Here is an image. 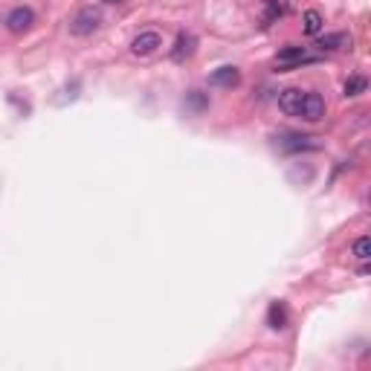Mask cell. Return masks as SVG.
Wrapping results in <instances>:
<instances>
[{
    "mask_svg": "<svg viewBox=\"0 0 371 371\" xmlns=\"http://www.w3.org/2000/svg\"><path fill=\"white\" fill-rule=\"evenodd\" d=\"M322 27H325L322 15H319L316 9H307V12H305V18H302V29H305V35H319V32H322Z\"/></svg>",
    "mask_w": 371,
    "mask_h": 371,
    "instance_id": "obj_13",
    "label": "cell"
},
{
    "mask_svg": "<svg viewBox=\"0 0 371 371\" xmlns=\"http://www.w3.org/2000/svg\"><path fill=\"white\" fill-rule=\"evenodd\" d=\"M287 15V0H264V23H276Z\"/></svg>",
    "mask_w": 371,
    "mask_h": 371,
    "instance_id": "obj_12",
    "label": "cell"
},
{
    "mask_svg": "<svg viewBox=\"0 0 371 371\" xmlns=\"http://www.w3.org/2000/svg\"><path fill=\"white\" fill-rule=\"evenodd\" d=\"M314 55H307V49L305 47H296V44H287L284 49H279V55H276V70L279 73H287V70H296V67H302V64H314Z\"/></svg>",
    "mask_w": 371,
    "mask_h": 371,
    "instance_id": "obj_2",
    "label": "cell"
},
{
    "mask_svg": "<svg viewBox=\"0 0 371 371\" xmlns=\"http://www.w3.org/2000/svg\"><path fill=\"white\" fill-rule=\"evenodd\" d=\"M328 114V105H325V99L314 93V90H305V105H302V116L305 122H322Z\"/></svg>",
    "mask_w": 371,
    "mask_h": 371,
    "instance_id": "obj_5",
    "label": "cell"
},
{
    "mask_svg": "<svg viewBox=\"0 0 371 371\" xmlns=\"http://www.w3.org/2000/svg\"><path fill=\"white\" fill-rule=\"evenodd\" d=\"M102 3H125V0H102Z\"/></svg>",
    "mask_w": 371,
    "mask_h": 371,
    "instance_id": "obj_17",
    "label": "cell"
},
{
    "mask_svg": "<svg viewBox=\"0 0 371 371\" xmlns=\"http://www.w3.org/2000/svg\"><path fill=\"white\" fill-rule=\"evenodd\" d=\"M351 255L357 258V261H368V258H371V241H368V235H360V238L351 244Z\"/></svg>",
    "mask_w": 371,
    "mask_h": 371,
    "instance_id": "obj_15",
    "label": "cell"
},
{
    "mask_svg": "<svg viewBox=\"0 0 371 371\" xmlns=\"http://www.w3.org/2000/svg\"><path fill=\"white\" fill-rule=\"evenodd\" d=\"M32 23H35V12H32L29 6H15V9H12L9 15H6V29L15 32V35L27 32Z\"/></svg>",
    "mask_w": 371,
    "mask_h": 371,
    "instance_id": "obj_6",
    "label": "cell"
},
{
    "mask_svg": "<svg viewBox=\"0 0 371 371\" xmlns=\"http://www.w3.org/2000/svg\"><path fill=\"white\" fill-rule=\"evenodd\" d=\"M366 90H368L366 76H348V81L342 84V96H348V99L360 96V93H366Z\"/></svg>",
    "mask_w": 371,
    "mask_h": 371,
    "instance_id": "obj_14",
    "label": "cell"
},
{
    "mask_svg": "<svg viewBox=\"0 0 371 371\" xmlns=\"http://www.w3.org/2000/svg\"><path fill=\"white\" fill-rule=\"evenodd\" d=\"M354 38L345 32H333V35H322V38L316 41V47L322 49V53H337V49H351Z\"/></svg>",
    "mask_w": 371,
    "mask_h": 371,
    "instance_id": "obj_10",
    "label": "cell"
},
{
    "mask_svg": "<svg viewBox=\"0 0 371 371\" xmlns=\"http://www.w3.org/2000/svg\"><path fill=\"white\" fill-rule=\"evenodd\" d=\"M322 140L319 137H305V133H287L279 140V148L287 154H302V151H322Z\"/></svg>",
    "mask_w": 371,
    "mask_h": 371,
    "instance_id": "obj_3",
    "label": "cell"
},
{
    "mask_svg": "<svg viewBox=\"0 0 371 371\" xmlns=\"http://www.w3.org/2000/svg\"><path fill=\"white\" fill-rule=\"evenodd\" d=\"M99 27H102V12L93 6H84L70 18V35H76V38H88Z\"/></svg>",
    "mask_w": 371,
    "mask_h": 371,
    "instance_id": "obj_1",
    "label": "cell"
},
{
    "mask_svg": "<svg viewBox=\"0 0 371 371\" xmlns=\"http://www.w3.org/2000/svg\"><path fill=\"white\" fill-rule=\"evenodd\" d=\"M159 47H163V35L154 32V29H145L131 41V53L137 58H148V55H154Z\"/></svg>",
    "mask_w": 371,
    "mask_h": 371,
    "instance_id": "obj_4",
    "label": "cell"
},
{
    "mask_svg": "<svg viewBox=\"0 0 371 371\" xmlns=\"http://www.w3.org/2000/svg\"><path fill=\"white\" fill-rule=\"evenodd\" d=\"M209 84L212 88H224V90H232L241 84V70L238 67H218L212 76H209Z\"/></svg>",
    "mask_w": 371,
    "mask_h": 371,
    "instance_id": "obj_9",
    "label": "cell"
},
{
    "mask_svg": "<svg viewBox=\"0 0 371 371\" xmlns=\"http://www.w3.org/2000/svg\"><path fill=\"white\" fill-rule=\"evenodd\" d=\"M267 325L273 331H281L284 325H287V307H284V302H273L267 311Z\"/></svg>",
    "mask_w": 371,
    "mask_h": 371,
    "instance_id": "obj_11",
    "label": "cell"
},
{
    "mask_svg": "<svg viewBox=\"0 0 371 371\" xmlns=\"http://www.w3.org/2000/svg\"><path fill=\"white\" fill-rule=\"evenodd\" d=\"M197 53V38L192 32H177V41H175V47H171V61L175 64H183L186 58H192Z\"/></svg>",
    "mask_w": 371,
    "mask_h": 371,
    "instance_id": "obj_8",
    "label": "cell"
},
{
    "mask_svg": "<svg viewBox=\"0 0 371 371\" xmlns=\"http://www.w3.org/2000/svg\"><path fill=\"white\" fill-rule=\"evenodd\" d=\"M302 105H305V90H299V88H287V90H281V93H279V107H281L287 116L299 119V116H302Z\"/></svg>",
    "mask_w": 371,
    "mask_h": 371,
    "instance_id": "obj_7",
    "label": "cell"
},
{
    "mask_svg": "<svg viewBox=\"0 0 371 371\" xmlns=\"http://www.w3.org/2000/svg\"><path fill=\"white\" fill-rule=\"evenodd\" d=\"M186 107L189 110H203V107H209V99L201 90H192L189 96H186Z\"/></svg>",
    "mask_w": 371,
    "mask_h": 371,
    "instance_id": "obj_16",
    "label": "cell"
}]
</instances>
